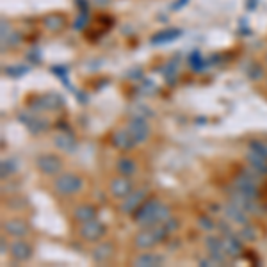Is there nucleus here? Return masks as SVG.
Instances as JSON below:
<instances>
[{
  "mask_svg": "<svg viewBox=\"0 0 267 267\" xmlns=\"http://www.w3.org/2000/svg\"><path fill=\"white\" fill-rule=\"evenodd\" d=\"M93 2H95L96 6H107V4H109L111 0H93Z\"/></svg>",
  "mask_w": 267,
  "mask_h": 267,
  "instance_id": "obj_36",
  "label": "nucleus"
},
{
  "mask_svg": "<svg viewBox=\"0 0 267 267\" xmlns=\"http://www.w3.org/2000/svg\"><path fill=\"white\" fill-rule=\"evenodd\" d=\"M233 187L237 191H241L243 194H246L251 200H257L258 196V185L257 180H255V175L251 171H244L243 175H239L233 182Z\"/></svg>",
  "mask_w": 267,
  "mask_h": 267,
  "instance_id": "obj_4",
  "label": "nucleus"
},
{
  "mask_svg": "<svg viewBox=\"0 0 267 267\" xmlns=\"http://www.w3.org/2000/svg\"><path fill=\"white\" fill-rule=\"evenodd\" d=\"M176 71H178V59L175 57V59H171V61H169V63L164 66V70H162V75H164V77H168L169 81H171V78L175 77Z\"/></svg>",
  "mask_w": 267,
  "mask_h": 267,
  "instance_id": "obj_26",
  "label": "nucleus"
},
{
  "mask_svg": "<svg viewBox=\"0 0 267 267\" xmlns=\"http://www.w3.org/2000/svg\"><path fill=\"white\" fill-rule=\"evenodd\" d=\"M88 21H89V13H88V11H81V16L75 20L73 29H75V31H84L86 25H88Z\"/></svg>",
  "mask_w": 267,
  "mask_h": 267,
  "instance_id": "obj_28",
  "label": "nucleus"
},
{
  "mask_svg": "<svg viewBox=\"0 0 267 267\" xmlns=\"http://www.w3.org/2000/svg\"><path fill=\"white\" fill-rule=\"evenodd\" d=\"M223 251L230 257H239L243 251V244L237 237H223Z\"/></svg>",
  "mask_w": 267,
  "mask_h": 267,
  "instance_id": "obj_16",
  "label": "nucleus"
},
{
  "mask_svg": "<svg viewBox=\"0 0 267 267\" xmlns=\"http://www.w3.org/2000/svg\"><path fill=\"white\" fill-rule=\"evenodd\" d=\"M127 130L130 132V136L136 139V143H143V141H146L148 134H150V127H148L144 118H132Z\"/></svg>",
  "mask_w": 267,
  "mask_h": 267,
  "instance_id": "obj_7",
  "label": "nucleus"
},
{
  "mask_svg": "<svg viewBox=\"0 0 267 267\" xmlns=\"http://www.w3.org/2000/svg\"><path fill=\"white\" fill-rule=\"evenodd\" d=\"M250 150L257 151V153L264 155L267 158V139H260V141H253V143L250 144Z\"/></svg>",
  "mask_w": 267,
  "mask_h": 267,
  "instance_id": "obj_27",
  "label": "nucleus"
},
{
  "mask_svg": "<svg viewBox=\"0 0 267 267\" xmlns=\"http://www.w3.org/2000/svg\"><path fill=\"white\" fill-rule=\"evenodd\" d=\"M246 157H248V161H250L251 169H255V171H258V173H267V158L264 157V155L250 150Z\"/></svg>",
  "mask_w": 267,
  "mask_h": 267,
  "instance_id": "obj_18",
  "label": "nucleus"
},
{
  "mask_svg": "<svg viewBox=\"0 0 267 267\" xmlns=\"http://www.w3.org/2000/svg\"><path fill=\"white\" fill-rule=\"evenodd\" d=\"M2 253H6V239H2Z\"/></svg>",
  "mask_w": 267,
  "mask_h": 267,
  "instance_id": "obj_39",
  "label": "nucleus"
},
{
  "mask_svg": "<svg viewBox=\"0 0 267 267\" xmlns=\"http://www.w3.org/2000/svg\"><path fill=\"white\" fill-rule=\"evenodd\" d=\"M64 23H66V18H64L63 14L54 13V14H50V16L45 18V27L52 32H59L61 29L64 27Z\"/></svg>",
  "mask_w": 267,
  "mask_h": 267,
  "instance_id": "obj_23",
  "label": "nucleus"
},
{
  "mask_svg": "<svg viewBox=\"0 0 267 267\" xmlns=\"http://www.w3.org/2000/svg\"><path fill=\"white\" fill-rule=\"evenodd\" d=\"M132 114H134V118H148V116H151V111L144 105H136L132 109Z\"/></svg>",
  "mask_w": 267,
  "mask_h": 267,
  "instance_id": "obj_30",
  "label": "nucleus"
},
{
  "mask_svg": "<svg viewBox=\"0 0 267 267\" xmlns=\"http://www.w3.org/2000/svg\"><path fill=\"white\" fill-rule=\"evenodd\" d=\"M6 71L9 77H20V75H25L29 71V66H23L21 68L20 64H16V66H9V68H6Z\"/></svg>",
  "mask_w": 267,
  "mask_h": 267,
  "instance_id": "obj_29",
  "label": "nucleus"
},
{
  "mask_svg": "<svg viewBox=\"0 0 267 267\" xmlns=\"http://www.w3.org/2000/svg\"><path fill=\"white\" fill-rule=\"evenodd\" d=\"M113 244L111 243H102L100 246H96L95 250H93V260L95 262H107L111 257H113Z\"/></svg>",
  "mask_w": 267,
  "mask_h": 267,
  "instance_id": "obj_19",
  "label": "nucleus"
},
{
  "mask_svg": "<svg viewBox=\"0 0 267 267\" xmlns=\"http://www.w3.org/2000/svg\"><path fill=\"white\" fill-rule=\"evenodd\" d=\"M96 216V208L93 205H78L73 210V218L77 219L78 223H86L89 219H95Z\"/></svg>",
  "mask_w": 267,
  "mask_h": 267,
  "instance_id": "obj_20",
  "label": "nucleus"
},
{
  "mask_svg": "<svg viewBox=\"0 0 267 267\" xmlns=\"http://www.w3.org/2000/svg\"><path fill=\"white\" fill-rule=\"evenodd\" d=\"M118 171L121 173V175H132V173H136V162L132 161V158H127V157H123V158H120L118 161Z\"/></svg>",
  "mask_w": 267,
  "mask_h": 267,
  "instance_id": "obj_24",
  "label": "nucleus"
},
{
  "mask_svg": "<svg viewBox=\"0 0 267 267\" xmlns=\"http://www.w3.org/2000/svg\"><path fill=\"white\" fill-rule=\"evenodd\" d=\"M36 166L38 169L46 176H54L63 169V161H61L57 155H52V153H45V155H39L36 158Z\"/></svg>",
  "mask_w": 267,
  "mask_h": 267,
  "instance_id": "obj_6",
  "label": "nucleus"
},
{
  "mask_svg": "<svg viewBox=\"0 0 267 267\" xmlns=\"http://www.w3.org/2000/svg\"><path fill=\"white\" fill-rule=\"evenodd\" d=\"M18 118H20L21 123L29 128V132H32V134H41L46 127H48V123H46L45 120H39V118L34 116V114L20 113L18 114Z\"/></svg>",
  "mask_w": 267,
  "mask_h": 267,
  "instance_id": "obj_8",
  "label": "nucleus"
},
{
  "mask_svg": "<svg viewBox=\"0 0 267 267\" xmlns=\"http://www.w3.org/2000/svg\"><path fill=\"white\" fill-rule=\"evenodd\" d=\"M11 257L18 262H25L32 257V248L29 246L23 241H16V243L11 246Z\"/></svg>",
  "mask_w": 267,
  "mask_h": 267,
  "instance_id": "obj_13",
  "label": "nucleus"
},
{
  "mask_svg": "<svg viewBox=\"0 0 267 267\" xmlns=\"http://www.w3.org/2000/svg\"><path fill=\"white\" fill-rule=\"evenodd\" d=\"M189 63H191V68H193L194 71H201V70H205V61H203V57H201V54L198 52V50H194V52L191 54Z\"/></svg>",
  "mask_w": 267,
  "mask_h": 267,
  "instance_id": "obj_25",
  "label": "nucleus"
},
{
  "mask_svg": "<svg viewBox=\"0 0 267 267\" xmlns=\"http://www.w3.org/2000/svg\"><path fill=\"white\" fill-rule=\"evenodd\" d=\"M241 235H243L246 241H255V239H257V230H255L253 226L244 225V228H243V232H241Z\"/></svg>",
  "mask_w": 267,
  "mask_h": 267,
  "instance_id": "obj_31",
  "label": "nucleus"
},
{
  "mask_svg": "<svg viewBox=\"0 0 267 267\" xmlns=\"http://www.w3.org/2000/svg\"><path fill=\"white\" fill-rule=\"evenodd\" d=\"M141 91L146 93V95H151V93L157 91V84L153 81H143V86H141Z\"/></svg>",
  "mask_w": 267,
  "mask_h": 267,
  "instance_id": "obj_32",
  "label": "nucleus"
},
{
  "mask_svg": "<svg viewBox=\"0 0 267 267\" xmlns=\"http://www.w3.org/2000/svg\"><path fill=\"white\" fill-rule=\"evenodd\" d=\"M13 171H14L13 162H11V161H4V162H2V178H6V176H9Z\"/></svg>",
  "mask_w": 267,
  "mask_h": 267,
  "instance_id": "obj_33",
  "label": "nucleus"
},
{
  "mask_svg": "<svg viewBox=\"0 0 267 267\" xmlns=\"http://www.w3.org/2000/svg\"><path fill=\"white\" fill-rule=\"evenodd\" d=\"M182 34V32L178 31V29H166V31L158 32V34H155L153 38L150 39L151 45H162V43H171L175 41L178 36Z\"/></svg>",
  "mask_w": 267,
  "mask_h": 267,
  "instance_id": "obj_17",
  "label": "nucleus"
},
{
  "mask_svg": "<svg viewBox=\"0 0 267 267\" xmlns=\"http://www.w3.org/2000/svg\"><path fill=\"white\" fill-rule=\"evenodd\" d=\"M225 214L228 216V219L233 223H239V225H246L248 223L246 210H244L243 207H239V205L232 203V201L225 207Z\"/></svg>",
  "mask_w": 267,
  "mask_h": 267,
  "instance_id": "obj_14",
  "label": "nucleus"
},
{
  "mask_svg": "<svg viewBox=\"0 0 267 267\" xmlns=\"http://www.w3.org/2000/svg\"><path fill=\"white\" fill-rule=\"evenodd\" d=\"M4 232L13 237H25L29 233V225L23 219H11L4 223Z\"/></svg>",
  "mask_w": 267,
  "mask_h": 267,
  "instance_id": "obj_12",
  "label": "nucleus"
},
{
  "mask_svg": "<svg viewBox=\"0 0 267 267\" xmlns=\"http://www.w3.org/2000/svg\"><path fill=\"white\" fill-rule=\"evenodd\" d=\"M183 4H187V0H178V2H176L175 6H173V9H178V7H182Z\"/></svg>",
  "mask_w": 267,
  "mask_h": 267,
  "instance_id": "obj_37",
  "label": "nucleus"
},
{
  "mask_svg": "<svg viewBox=\"0 0 267 267\" xmlns=\"http://www.w3.org/2000/svg\"><path fill=\"white\" fill-rule=\"evenodd\" d=\"M54 143H56V146L59 148V150L68 151V153H71V151L77 148V141H75V137L71 136L70 132L57 134L56 139H54Z\"/></svg>",
  "mask_w": 267,
  "mask_h": 267,
  "instance_id": "obj_15",
  "label": "nucleus"
},
{
  "mask_svg": "<svg viewBox=\"0 0 267 267\" xmlns=\"http://www.w3.org/2000/svg\"><path fill=\"white\" fill-rule=\"evenodd\" d=\"M255 6H257V0H248V7H250V9H253Z\"/></svg>",
  "mask_w": 267,
  "mask_h": 267,
  "instance_id": "obj_38",
  "label": "nucleus"
},
{
  "mask_svg": "<svg viewBox=\"0 0 267 267\" xmlns=\"http://www.w3.org/2000/svg\"><path fill=\"white\" fill-rule=\"evenodd\" d=\"M78 233H81L82 239L88 241V243H96V241H100L105 235V226H103V223H100L98 219L95 218L82 223V226L78 228Z\"/></svg>",
  "mask_w": 267,
  "mask_h": 267,
  "instance_id": "obj_5",
  "label": "nucleus"
},
{
  "mask_svg": "<svg viewBox=\"0 0 267 267\" xmlns=\"http://www.w3.org/2000/svg\"><path fill=\"white\" fill-rule=\"evenodd\" d=\"M171 218L169 216V208L166 205H162L158 200H150L146 203H143L136 212H134V219L137 225L141 226H153L161 225V223L168 221Z\"/></svg>",
  "mask_w": 267,
  "mask_h": 267,
  "instance_id": "obj_1",
  "label": "nucleus"
},
{
  "mask_svg": "<svg viewBox=\"0 0 267 267\" xmlns=\"http://www.w3.org/2000/svg\"><path fill=\"white\" fill-rule=\"evenodd\" d=\"M136 265L139 267H155V265H161L164 264V257H161V255H155V253H143L141 257L136 258V262H134Z\"/></svg>",
  "mask_w": 267,
  "mask_h": 267,
  "instance_id": "obj_21",
  "label": "nucleus"
},
{
  "mask_svg": "<svg viewBox=\"0 0 267 267\" xmlns=\"http://www.w3.org/2000/svg\"><path fill=\"white\" fill-rule=\"evenodd\" d=\"M54 187H56L57 194H61V196H71V194L81 191L82 180L75 173H64V175L57 176V180L54 182Z\"/></svg>",
  "mask_w": 267,
  "mask_h": 267,
  "instance_id": "obj_3",
  "label": "nucleus"
},
{
  "mask_svg": "<svg viewBox=\"0 0 267 267\" xmlns=\"http://www.w3.org/2000/svg\"><path fill=\"white\" fill-rule=\"evenodd\" d=\"M132 193V183L128 178H125V176H120V178H114L113 182H111V194H113L114 198H127L128 194Z\"/></svg>",
  "mask_w": 267,
  "mask_h": 267,
  "instance_id": "obj_11",
  "label": "nucleus"
},
{
  "mask_svg": "<svg viewBox=\"0 0 267 267\" xmlns=\"http://www.w3.org/2000/svg\"><path fill=\"white\" fill-rule=\"evenodd\" d=\"M168 235V230L164 228V225H153V226H146L144 230H141L136 235V246L139 250H150L155 244L161 243L164 237Z\"/></svg>",
  "mask_w": 267,
  "mask_h": 267,
  "instance_id": "obj_2",
  "label": "nucleus"
},
{
  "mask_svg": "<svg viewBox=\"0 0 267 267\" xmlns=\"http://www.w3.org/2000/svg\"><path fill=\"white\" fill-rule=\"evenodd\" d=\"M18 41H20V39H18V34H16V32L11 31L9 23L4 20L2 21V48H6V46L16 45Z\"/></svg>",
  "mask_w": 267,
  "mask_h": 267,
  "instance_id": "obj_22",
  "label": "nucleus"
},
{
  "mask_svg": "<svg viewBox=\"0 0 267 267\" xmlns=\"http://www.w3.org/2000/svg\"><path fill=\"white\" fill-rule=\"evenodd\" d=\"M144 196H146V191H143V189L136 191V193H130L127 198H125L123 203H121V212H125V214H134V212L143 205Z\"/></svg>",
  "mask_w": 267,
  "mask_h": 267,
  "instance_id": "obj_9",
  "label": "nucleus"
},
{
  "mask_svg": "<svg viewBox=\"0 0 267 267\" xmlns=\"http://www.w3.org/2000/svg\"><path fill=\"white\" fill-rule=\"evenodd\" d=\"M250 73V77L251 78H260V75H262V68L260 66H251V70L248 71Z\"/></svg>",
  "mask_w": 267,
  "mask_h": 267,
  "instance_id": "obj_35",
  "label": "nucleus"
},
{
  "mask_svg": "<svg viewBox=\"0 0 267 267\" xmlns=\"http://www.w3.org/2000/svg\"><path fill=\"white\" fill-rule=\"evenodd\" d=\"M111 141H113V144L118 148V150L121 151H127V150H132L134 146H136V139L130 136V132H125V130H118L113 134V137H111Z\"/></svg>",
  "mask_w": 267,
  "mask_h": 267,
  "instance_id": "obj_10",
  "label": "nucleus"
},
{
  "mask_svg": "<svg viewBox=\"0 0 267 267\" xmlns=\"http://www.w3.org/2000/svg\"><path fill=\"white\" fill-rule=\"evenodd\" d=\"M198 221H200V226L203 230H212V228H214V223H212L208 218H200Z\"/></svg>",
  "mask_w": 267,
  "mask_h": 267,
  "instance_id": "obj_34",
  "label": "nucleus"
}]
</instances>
